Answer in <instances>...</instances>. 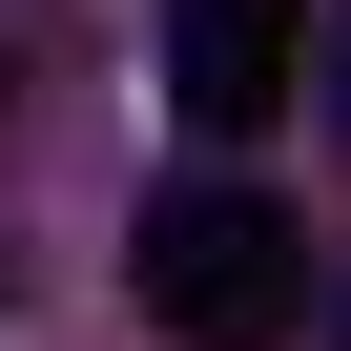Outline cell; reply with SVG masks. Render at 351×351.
Wrapping results in <instances>:
<instances>
[{
    "label": "cell",
    "instance_id": "1",
    "mask_svg": "<svg viewBox=\"0 0 351 351\" xmlns=\"http://www.w3.org/2000/svg\"><path fill=\"white\" fill-rule=\"evenodd\" d=\"M124 289H145L165 351H289V330H310V228H289L269 186H145Z\"/></svg>",
    "mask_w": 351,
    "mask_h": 351
},
{
    "label": "cell",
    "instance_id": "2",
    "mask_svg": "<svg viewBox=\"0 0 351 351\" xmlns=\"http://www.w3.org/2000/svg\"><path fill=\"white\" fill-rule=\"evenodd\" d=\"M310 62H330V21H310V0H165V104H186L207 145L289 124V104H310Z\"/></svg>",
    "mask_w": 351,
    "mask_h": 351
},
{
    "label": "cell",
    "instance_id": "3",
    "mask_svg": "<svg viewBox=\"0 0 351 351\" xmlns=\"http://www.w3.org/2000/svg\"><path fill=\"white\" fill-rule=\"evenodd\" d=\"M310 104H330V145H351V0H330V62H310Z\"/></svg>",
    "mask_w": 351,
    "mask_h": 351
},
{
    "label": "cell",
    "instance_id": "4",
    "mask_svg": "<svg viewBox=\"0 0 351 351\" xmlns=\"http://www.w3.org/2000/svg\"><path fill=\"white\" fill-rule=\"evenodd\" d=\"M330 351H351V310H330Z\"/></svg>",
    "mask_w": 351,
    "mask_h": 351
}]
</instances>
